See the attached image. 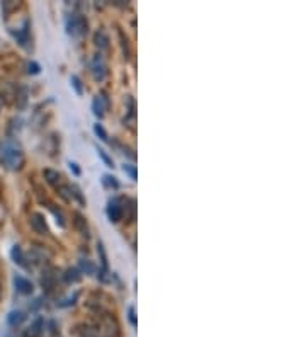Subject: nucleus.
Masks as SVG:
<instances>
[{
	"instance_id": "f3484780",
	"label": "nucleus",
	"mask_w": 306,
	"mask_h": 337,
	"mask_svg": "<svg viewBox=\"0 0 306 337\" xmlns=\"http://www.w3.org/2000/svg\"><path fill=\"white\" fill-rule=\"evenodd\" d=\"M70 191H72V199H77V201H78V204L85 206L87 201H85V198H83L80 187H78L77 184H70Z\"/></svg>"
},
{
	"instance_id": "7c9ffc66",
	"label": "nucleus",
	"mask_w": 306,
	"mask_h": 337,
	"mask_svg": "<svg viewBox=\"0 0 306 337\" xmlns=\"http://www.w3.org/2000/svg\"><path fill=\"white\" fill-rule=\"evenodd\" d=\"M0 187H2V186H0Z\"/></svg>"
},
{
	"instance_id": "412c9836",
	"label": "nucleus",
	"mask_w": 306,
	"mask_h": 337,
	"mask_svg": "<svg viewBox=\"0 0 306 337\" xmlns=\"http://www.w3.org/2000/svg\"><path fill=\"white\" fill-rule=\"evenodd\" d=\"M94 133H95V137H97V138L102 140V142H109L108 131L104 130V126H102V124H99V123H95V124H94Z\"/></svg>"
},
{
	"instance_id": "5701e85b",
	"label": "nucleus",
	"mask_w": 306,
	"mask_h": 337,
	"mask_svg": "<svg viewBox=\"0 0 306 337\" xmlns=\"http://www.w3.org/2000/svg\"><path fill=\"white\" fill-rule=\"evenodd\" d=\"M49 209H51V213H53V217L57 218V225H60L62 228L67 227V222H65V217L62 215V212H60V209L57 212V208H55L53 204H49Z\"/></svg>"
},
{
	"instance_id": "a878e982",
	"label": "nucleus",
	"mask_w": 306,
	"mask_h": 337,
	"mask_svg": "<svg viewBox=\"0 0 306 337\" xmlns=\"http://www.w3.org/2000/svg\"><path fill=\"white\" fill-rule=\"evenodd\" d=\"M128 320H129V324H131L133 327H136V310H134V307H129L128 308Z\"/></svg>"
},
{
	"instance_id": "bb28decb",
	"label": "nucleus",
	"mask_w": 306,
	"mask_h": 337,
	"mask_svg": "<svg viewBox=\"0 0 306 337\" xmlns=\"http://www.w3.org/2000/svg\"><path fill=\"white\" fill-rule=\"evenodd\" d=\"M39 70H41V67H39V65L36 63V62H29V63H27V72H29V73L38 75Z\"/></svg>"
},
{
	"instance_id": "423d86ee",
	"label": "nucleus",
	"mask_w": 306,
	"mask_h": 337,
	"mask_svg": "<svg viewBox=\"0 0 306 337\" xmlns=\"http://www.w3.org/2000/svg\"><path fill=\"white\" fill-rule=\"evenodd\" d=\"M31 228L34 230L36 233H39V235H48L49 230H48V225H46V220L41 213H32L31 215Z\"/></svg>"
},
{
	"instance_id": "f03ea898",
	"label": "nucleus",
	"mask_w": 306,
	"mask_h": 337,
	"mask_svg": "<svg viewBox=\"0 0 306 337\" xmlns=\"http://www.w3.org/2000/svg\"><path fill=\"white\" fill-rule=\"evenodd\" d=\"M126 198H121V196H114L108 201V208H106V215L113 223H118L123 220L124 215V204H126Z\"/></svg>"
},
{
	"instance_id": "dca6fc26",
	"label": "nucleus",
	"mask_w": 306,
	"mask_h": 337,
	"mask_svg": "<svg viewBox=\"0 0 306 337\" xmlns=\"http://www.w3.org/2000/svg\"><path fill=\"white\" fill-rule=\"evenodd\" d=\"M80 273L83 274H94L95 273V266L92 264L90 261H87V259H80V262H78V268H77Z\"/></svg>"
},
{
	"instance_id": "393cba45",
	"label": "nucleus",
	"mask_w": 306,
	"mask_h": 337,
	"mask_svg": "<svg viewBox=\"0 0 306 337\" xmlns=\"http://www.w3.org/2000/svg\"><path fill=\"white\" fill-rule=\"evenodd\" d=\"M97 155H99L100 158H102V162L106 163L108 167H114V163H113V158H111L108 153H106V150H102V148H99L97 147Z\"/></svg>"
},
{
	"instance_id": "20e7f679",
	"label": "nucleus",
	"mask_w": 306,
	"mask_h": 337,
	"mask_svg": "<svg viewBox=\"0 0 306 337\" xmlns=\"http://www.w3.org/2000/svg\"><path fill=\"white\" fill-rule=\"evenodd\" d=\"M109 107V101L106 97V94H100V96H95L94 101H92V112H94L95 118L102 119L106 116V111Z\"/></svg>"
},
{
	"instance_id": "a211bd4d",
	"label": "nucleus",
	"mask_w": 306,
	"mask_h": 337,
	"mask_svg": "<svg viewBox=\"0 0 306 337\" xmlns=\"http://www.w3.org/2000/svg\"><path fill=\"white\" fill-rule=\"evenodd\" d=\"M70 83H72L73 91L77 92V96H83V83H82V80H80V77H78V75H72Z\"/></svg>"
},
{
	"instance_id": "4468645a",
	"label": "nucleus",
	"mask_w": 306,
	"mask_h": 337,
	"mask_svg": "<svg viewBox=\"0 0 306 337\" xmlns=\"http://www.w3.org/2000/svg\"><path fill=\"white\" fill-rule=\"evenodd\" d=\"M94 41H95V46L102 51H106L109 48V37L106 34L104 31H97L95 36H94Z\"/></svg>"
},
{
	"instance_id": "f257e3e1",
	"label": "nucleus",
	"mask_w": 306,
	"mask_h": 337,
	"mask_svg": "<svg viewBox=\"0 0 306 337\" xmlns=\"http://www.w3.org/2000/svg\"><path fill=\"white\" fill-rule=\"evenodd\" d=\"M26 162L24 150L16 138H4L0 142V163L11 172L21 171Z\"/></svg>"
},
{
	"instance_id": "c756f323",
	"label": "nucleus",
	"mask_w": 306,
	"mask_h": 337,
	"mask_svg": "<svg viewBox=\"0 0 306 337\" xmlns=\"http://www.w3.org/2000/svg\"><path fill=\"white\" fill-rule=\"evenodd\" d=\"M2 293H4V289H2V283H0V300H2Z\"/></svg>"
},
{
	"instance_id": "0eeeda50",
	"label": "nucleus",
	"mask_w": 306,
	"mask_h": 337,
	"mask_svg": "<svg viewBox=\"0 0 306 337\" xmlns=\"http://www.w3.org/2000/svg\"><path fill=\"white\" fill-rule=\"evenodd\" d=\"M92 73H94L95 80H99V82L104 80L106 75H108V67H106L104 60H102V55H97L94 58V62H92Z\"/></svg>"
},
{
	"instance_id": "aec40b11",
	"label": "nucleus",
	"mask_w": 306,
	"mask_h": 337,
	"mask_svg": "<svg viewBox=\"0 0 306 337\" xmlns=\"http://www.w3.org/2000/svg\"><path fill=\"white\" fill-rule=\"evenodd\" d=\"M95 276L100 283H111L113 281V274L109 273V269H95Z\"/></svg>"
},
{
	"instance_id": "6ab92c4d",
	"label": "nucleus",
	"mask_w": 306,
	"mask_h": 337,
	"mask_svg": "<svg viewBox=\"0 0 306 337\" xmlns=\"http://www.w3.org/2000/svg\"><path fill=\"white\" fill-rule=\"evenodd\" d=\"M97 254L100 257V264H102V269H108V254H106V249H104V243L99 242L97 243Z\"/></svg>"
},
{
	"instance_id": "39448f33",
	"label": "nucleus",
	"mask_w": 306,
	"mask_h": 337,
	"mask_svg": "<svg viewBox=\"0 0 306 337\" xmlns=\"http://www.w3.org/2000/svg\"><path fill=\"white\" fill-rule=\"evenodd\" d=\"M12 283H14V288H16V291L21 293V294H31L32 289H34V286H32L31 281L27 279V278H24V276H21V274H14Z\"/></svg>"
},
{
	"instance_id": "7ed1b4c3",
	"label": "nucleus",
	"mask_w": 306,
	"mask_h": 337,
	"mask_svg": "<svg viewBox=\"0 0 306 337\" xmlns=\"http://www.w3.org/2000/svg\"><path fill=\"white\" fill-rule=\"evenodd\" d=\"M87 19L83 16H78V14H72L70 17L67 19V32L70 36H75V37H80L87 32Z\"/></svg>"
},
{
	"instance_id": "9b49d317",
	"label": "nucleus",
	"mask_w": 306,
	"mask_h": 337,
	"mask_svg": "<svg viewBox=\"0 0 306 337\" xmlns=\"http://www.w3.org/2000/svg\"><path fill=\"white\" fill-rule=\"evenodd\" d=\"M43 176H44L46 182L51 184L53 187H58L60 184H62V174H60L58 171H53V168H44Z\"/></svg>"
},
{
	"instance_id": "6e6552de",
	"label": "nucleus",
	"mask_w": 306,
	"mask_h": 337,
	"mask_svg": "<svg viewBox=\"0 0 306 337\" xmlns=\"http://www.w3.org/2000/svg\"><path fill=\"white\" fill-rule=\"evenodd\" d=\"M11 257L12 261L16 262L19 268H24V269H31L29 262H27V256L24 254V250L21 249V245H14L11 249Z\"/></svg>"
},
{
	"instance_id": "f8f14e48",
	"label": "nucleus",
	"mask_w": 306,
	"mask_h": 337,
	"mask_svg": "<svg viewBox=\"0 0 306 337\" xmlns=\"http://www.w3.org/2000/svg\"><path fill=\"white\" fill-rule=\"evenodd\" d=\"M26 320V313L22 310H12L7 315V324L11 327H19Z\"/></svg>"
},
{
	"instance_id": "ddd939ff",
	"label": "nucleus",
	"mask_w": 306,
	"mask_h": 337,
	"mask_svg": "<svg viewBox=\"0 0 306 337\" xmlns=\"http://www.w3.org/2000/svg\"><path fill=\"white\" fill-rule=\"evenodd\" d=\"M82 279V273L78 271L77 268H70V269H67L65 271V274H63V281L67 284H75V283H78V281Z\"/></svg>"
},
{
	"instance_id": "9d476101",
	"label": "nucleus",
	"mask_w": 306,
	"mask_h": 337,
	"mask_svg": "<svg viewBox=\"0 0 306 337\" xmlns=\"http://www.w3.org/2000/svg\"><path fill=\"white\" fill-rule=\"evenodd\" d=\"M73 225H75V228L78 232H80V235H83L85 238H89L90 235V228H89V223H87V220L82 217L80 213H75L73 215Z\"/></svg>"
},
{
	"instance_id": "cd10ccee",
	"label": "nucleus",
	"mask_w": 306,
	"mask_h": 337,
	"mask_svg": "<svg viewBox=\"0 0 306 337\" xmlns=\"http://www.w3.org/2000/svg\"><path fill=\"white\" fill-rule=\"evenodd\" d=\"M77 298H78V293L73 294L72 298H67V300H65V302L58 303V307H70V305H73V303H75V300H77Z\"/></svg>"
},
{
	"instance_id": "1a4fd4ad",
	"label": "nucleus",
	"mask_w": 306,
	"mask_h": 337,
	"mask_svg": "<svg viewBox=\"0 0 306 337\" xmlns=\"http://www.w3.org/2000/svg\"><path fill=\"white\" fill-rule=\"evenodd\" d=\"M43 332H44V320L43 318H36V320L26 329L24 337H41Z\"/></svg>"
},
{
	"instance_id": "c85d7f7f",
	"label": "nucleus",
	"mask_w": 306,
	"mask_h": 337,
	"mask_svg": "<svg viewBox=\"0 0 306 337\" xmlns=\"http://www.w3.org/2000/svg\"><path fill=\"white\" fill-rule=\"evenodd\" d=\"M68 167H70V171L73 172V176H75V177L80 176V168H78V163H77V162H72V160H70V162H68Z\"/></svg>"
},
{
	"instance_id": "2eb2a0df",
	"label": "nucleus",
	"mask_w": 306,
	"mask_h": 337,
	"mask_svg": "<svg viewBox=\"0 0 306 337\" xmlns=\"http://www.w3.org/2000/svg\"><path fill=\"white\" fill-rule=\"evenodd\" d=\"M100 182H102V186L106 187V189H119V181L116 179L114 176H111V174H104L102 176V179H100Z\"/></svg>"
},
{
	"instance_id": "4be33fe9",
	"label": "nucleus",
	"mask_w": 306,
	"mask_h": 337,
	"mask_svg": "<svg viewBox=\"0 0 306 337\" xmlns=\"http://www.w3.org/2000/svg\"><path fill=\"white\" fill-rule=\"evenodd\" d=\"M41 284H43V288H46L49 291V289L55 288V274L51 273H46L43 276V279H41Z\"/></svg>"
},
{
	"instance_id": "b1692460",
	"label": "nucleus",
	"mask_w": 306,
	"mask_h": 337,
	"mask_svg": "<svg viewBox=\"0 0 306 337\" xmlns=\"http://www.w3.org/2000/svg\"><path fill=\"white\" fill-rule=\"evenodd\" d=\"M123 171H124V174H128L129 177H131L133 181H136V179H138L136 167L131 165V163H124V165H123Z\"/></svg>"
}]
</instances>
